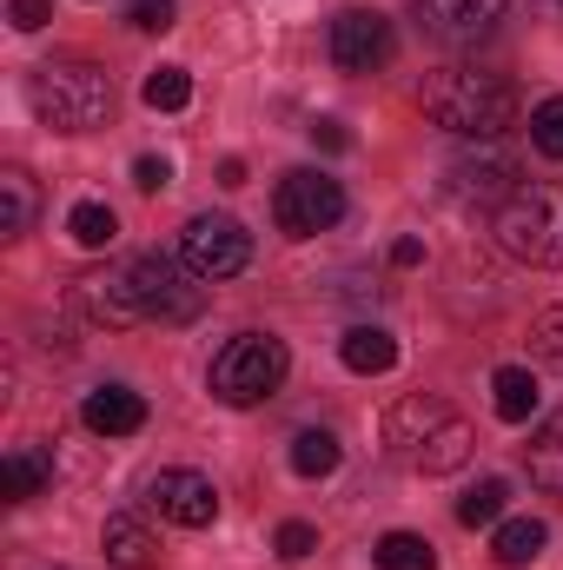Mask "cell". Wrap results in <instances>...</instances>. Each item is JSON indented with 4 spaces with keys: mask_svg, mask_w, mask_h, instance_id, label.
I'll return each mask as SVG.
<instances>
[{
    "mask_svg": "<svg viewBox=\"0 0 563 570\" xmlns=\"http://www.w3.org/2000/svg\"><path fill=\"white\" fill-rule=\"evenodd\" d=\"M73 298L93 325H152V318L186 325V318H199V285H186V273L159 253H140L113 273H87L73 285Z\"/></svg>",
    "mask_w": 563,
    "mask_h": 570,
    "instance_id": "obj_1",
    "label": "cell"
},
{
    "mask_svg": "<svg viewBox=\"0 0 563 570\" xmlns=\"http://www.w3.org/2000/svg\"><path fill=\"white\" fill-rule=\"evenodd\" d=\"M424 114L457 140H504V127H517V87L477 67H444L424 80Z\"/></svg>",
    "mask_w": 563,
    "mask_h": 570,
    "instance_id": "obj_2",
    "label": "cell"
},
{
    "mask_svg": "<svg viewBox=\"0 0 563 570\" xmlns=\"http://www.w3.org/2000/svg\"><path fill=\"white\" fill-rule=\"evenodd\" d=\"M219 186H246V159H226L219 166Z\"/></svg>",
    "mask_w": 563,
    "mask_h": 570,
    "instance_id": "obj_35",
    "label": "cell"
},
{
    "mask_svg": "<svg viewBox=\"0 0 563 570\" xmlns=\"http://www.w3.org/2000/svg\"><path fill=\"white\" fill-rule=\"evenodd\" d=\"M80 419H87V431H100V438H134L146 425V399L127 392V385H100V392H87Z\"/></svg>",
    "mask_w": 563,
    "mask_h": 570,
    "instance_id": "obj_13",
    "label": "cell"
},
{
    "mask_svg": "<svg viewBox=\"0 0 563 570\" xmlns=\"http://www.w3.org/2000/svg\"><path fill=\"white\" fill-rule=\"evenodd\" d=\"M531 345H537V358H551V365H563V305H551V312H537V325H531Z\"/></svg>",
    "mask_w": 563,
    "mask_h": 570,
    "instance_id": "obj_28",
    "label": "cell"
},
{
    "mask_svg": "<svg viewBox=\"0 0 563 570\" xmlns=\"http://www.w3.org/2000/svg\"><path fill=\"white\" fill-rule=\"evenodd\" d=\"M312 146H325V153H345V146H352V134H345L338 120H312Z\"/></svg>",
    "mask_w": 563,
    "mask_h": 570,
    "instance_id": "obj_33",
    "label": "cell"
},
{
    "mask_svg": "<svg viewBox=\"0 0 563 570\" xmlns=\"http://www.w3.org/2000/svg\"><path fill=\"white\" fill-rule=\"evenodd\" d=\"M491 233L524 266H563V186H551V179L511 186L497 219H491Z\"/></svg>",
    "mask_w": 563,
    "mask_h": 570,
    "instance_id": "obj_4",
    "label": "cell"
},
{
    "mask_svg": "<svg viewBox=\"0 0 563 570\" xmlns=\"http://www.w3.org/2000/svg\"><path fill=\"white\" fill-rule=\"evenodd\" d=\"M392 47H398V33L378 7H345L332 20V67L338 73H378L392 60Z\"/></svg>",
    "mask_w": 563,
    "mask_h": 570,
    "instance_id": "obj_8",
    "label": "cell"
},
{
    "mask_svg": "<svg viewBox=\"0 0 563 570\" xmlns=\"http://www.w3.org/2000/svg\"><path fill=\"white\" fill-rule=\"evenodd\" d=\"M166 179H172V166H166V159H152V153H146L140 166H134V186H140V193H159Z\"/></svg>",
    "mask_w": 563,
    "mask_h": 570,
    "instance_id": "obj_32",
    "label": "cell"
},
{
    "mask_svg": "<svg viewBox=\"0 0 563 570\" xmlns=\"http://www.w3.org/2000/svg\"><path fill=\"white\" fill-rule=\"evenodd\" d=\"M504 179H511V153H504V146H491L484 159H464V166H457V186H464V193H497Z\"/></svg>",
    "mask_w": 563,
    "mask_h": 570,
    "instance_id": "obj_25",
    "label": "cell"
},
{
    "mask_svg": "<svg viewBox=\"0 0 563 570\" xmlns=\"http://www.w3.org/2000/svg\"><path fill=\"white\" fill-rule=\"evenodd\" d=\"M491 392H497V419H504V425H531V412H537V379H531L524 365H504V372L491 379Z\"/></svg>",
    "mask_w": 563,
    "mask_h": 570,
    "instance_id": "obj_19",
    "label": "cell"
},
{
    "mask_svg": "<svg viewBox=\"0 0 563 570\" xmlns=\"http://www.w3.org/2000/svg\"><path fill=\"white\" fill-rule=\"evenodd\" d=\"M531 146H537L544 159H563V100H544V107L531 114Z\"/></svg>",
    "mask_w": 563,
    "mask_h": 570,
    "instance_id": "obj_27",
    "label": "cell"
},
{
    "mask_svg": "<svg viewBox=\"0 0 563 570\" xmlns=\"http://www.w3.org/2000/svg\"><path fill=\"white\" fill-rule=\"evenodd\" d=\"M0 206H7V219H0V233H7V239H20V233H33V213H40V193H33V179H27L20 166H7V173H0Z\"/></svg>",
    "mask_w": 563,
    "mask_h": 570,
    "instance_id": "obj_18",
    "label": "cell"
},
{
    "mask_svg": "<svg viewBox=\"0 0 563 570\" xmlns=\"http://www.w3.org/2000/svg\"><path fill=\"white\" fill-rule=\"evenodd\" d=\"M172 13H179V0H127V20H134L140 33H166Z\"/></svg>",
    "mask_w": 563,
    "mask_h": 570,
    "instance_id": "obj_29",
    "label": "cell"
},
{
    "mask_svg": "<svg viewBox=\"0 0 563 570\" xmlns=\"http://www.w3.org/2000/svg\"><path fill=\"white\" fill-rule=\"evenodd\" d=\"M140 100L152 107V114H179V107L192 100V73H186V67H159V73H146Z\"/></svg>",
    "mask_w": 563,
    "mask_h": 570,
    "instance_id": "obj_24",
    "label": "cell"
},
{
    "mask_svg": "<svg viewBox=\"0 0 563 570\" xmlns=\"http://www.w3.org/2000/svg\"><path fill=\"white\" fill-rule=\"evenodd\" d=\"M53 484V458L47 451H13L7 464H0V491H7V504H27V498H40Z\"/></svg>",
    "mask_w": 563,
    "mask_h": 570,
    "instance_id": "obj_16",
    "label": "cell"
},
{
    "mask_svg": "<svg viewBox=\"0 0 563 570\" xmlns=\"http://www.w3.org/2000/svg\"><path fill=\"white\" fill-rule=\"evenodd\" d=\"M544 538H551V531H544L537 518H504L497 538H491V558H497L504 570H524L537 551H544Z\"/></svg>",
    "mask_w": 563,
    "mask_h": 570,
    "instance_id": "obj_17",
    "label": "cell"
},
{
    "mask_svg": "<svg viewBox=\"0 0 563 570\" xmlns=\"http://www.w3.org/2000/svg\"><path fill=\"white\" fill-rule=\"evenodd\" d=\"M424 259V239H398V246H392V266H418Z\"/></svg>",
    "mask_w": 563,
    "mask_h": 570,
    "instance_id": "obj_34",
    "label": "cell"
},
{
    "mask_svg": "<svg viewBox=\"0 0 563 570\" xmlns=\"http://www.w3.org/2000/svg\"><path fill=\"white\" fill-rule=\"evenodd\" d=\"M292 471L298 478H332L338 471V438L332 431H298L292 438Z\"/></svg>",
    "mask_w": 563,
    "mask_h": 570,
    "instance_id": "obj_23",
    "label": "cell"
},
{
    "mask_svg": "<svg viewBox=\"0 0 563 570\" xmlns=\"http://www.w3.org/2000/svg\"><path fill=\"white\" fill-rule=\"evenodd\" d=\"M504 498H511V484H504V478H484V484L457 504V524H471V531H477V524H497V518H504Z\"/></svg>",
    "mask_w": 563,
    "mask_h": 570,
    "instance_id": "obj_26",
    "label": "cell"
},
{
    "mask_svg": "<svg viewBox=\"0 0 563 570\" xmlns=\"http://www.w3.org/2000/svg\"><path fill=\"white\" fill-rule=\"evenodd\" d=\"M471 451H477V431L451 412V419L431 431V438H424L405 464H412V471H424V478H451V471H464V464H471Z\"/></svg>",
    "mask_w": 563,
    "mask_h": 570,
    "instance_id": "obj_11",
    "label": "cell"
},
{
    "mask_svg": "<svg viewBox=\"0 0 563 570\" xmlns=\"http://www.w3.org/2000/svg\"><path fill=\"white\" fill-rule=\"evenodd\" d=\"M273 219H279V233H292V239L332 233L345 219V186L325 179V173H312V166H298V173H285L279 193H273Z\"/></svg>",
    "mask_w": 563,
    "mask_h": 570,
    "instance_id": "obj_7",
    "label": "cell"
},
{
    "mask_svg": "<svg viewBox=\"0 0 563 570\" xmlns=\"http://www.w3.org/2000/svg\"><path fill=\"white\" fill-rule=\"evenodd\" d=\"M338 352H345V365H352L358 379H378V372H392V365H398V338H392V332H378V325H352Z\"/></svg>",
    "mask_w": 563,
    "mask_h": 570,
    "instance_id": "obj_15",
    "label": "cell"
},
{
    "mask_svg": "<svg viewBox=\"0 0 563 570\" xmlns=\"http://www.w3.org/2000/svg\"><path fill=\"white\" fill-rule=\"evenodd\" d=\"M146 504H152L166 524H179V531H206V524L219 518V491H213V478H199V471H152V478H146Z\"/></svg>",
    "mask_w": 563,
    "mask_h": 570,
    "instance_id": "obj_9",
    "label": "cell"
},
{
    "mask_svg": "<svg viewBox=\"0 0 563 570\" xmlns=\"http://www.w3.org/2000/svg\"><path fill=\"white\" fill-rule=\"evenodd\" d=\"M67 233H73V246H87V253H107V246L120 239V219H113V206H100V199H80V206L67 213Z\"/></svg>",
    "mask_w": 563,
    "mask_h": 570,
    "instance_id": "obj_21",
    "label": "cell"
},
{
    "mask_svg": "<svg viewBox=\"0 0 563 570\" xmlns=\"http://www.w3.org/2000/svg\"><path fill=\"white\" fill-rule=\"evenodd\" d=\"M372 558H378V570H437V551L424 544L418 531H385Z\"/></svg>",
    "mask_w": 563,
    "mask_h": 570,
    "instance_id": "obj_22",
    "label": "cell"
},
{
    "mask_svg": "<svg viewBox=\"0 0 563 570\" xmlns=\"http://www.w3.org/2000/svg\"><path fill=\"white\" fill-rule=\"evenodd\" d=\"M179 259H186V273L192 279H239L246 266H253V233L239 226V219H226V213H199L186 233H179Z\"/></svg>",
    "mask_w": 563,
    "mask_h": 570,
    "instance_id": "obj_6",
    "label": "cell"
},
{
    "mask_svg": "<svg viewBox=\"0 0 563 570\" xmlns=\"http://www.w3.org/2000/svg\"><path fill=\"white\" fill-rule=\"evenodd\" d=\"M27 100L53 134H93L113 120V80L93 60H47L27 80Z\"/></svg>",
    "mask_w": 563,
    "mask_h": 570,
    "instance_id": "obj_3",
    "label": "cell"
},
{
    "mask_svg": "<svg viewBox=\"0 0 563 570\" xmlns=\"http://www.w3.org/2000/svg\"><path fill=\"white\" fill-rule=\"evenodd\" d=\"M100 551H107V564L113 570H159V538L146 531L140 518H107Z\"/></svg>",
    "mask_w": 563,
    "mask_h": 570,
    "instance_id": "obj_14",
    "label": "cell"
},
{
    "mask_svg": "<svg viewBox=\"0 0 563 570\" xmlns=\"http://www.w3.org/2000/svg\"><path fill=\"white\" fill-rule=\"evenodd\" d=\"M285 338L273 332H239L219 358H213V399L219 405H259L285 385Z\"/></svg>",
    "mask_w": 563,
    "mask_h": 570,
    "instance_id": "obj_5",
    "label": "cell"
},
{
    "mask_svg": "<svg viewBox=\"0 0 563 570\" xmlns=\"http://www.w3.org/2000/svg\"><path fill=\"white\" fill-rule=\"evenodd\" d=\"M504 7L511 0H418V20H424V33L444 40V47H477V40L497 33Z\"/></svg>",
    "mask_w": 563,
    "mask_h": 570,
    "instance_id": "obj_10",
    "label": "cell"
},
{
    "mask_svg": "<svg viewBox=\"0 0 563 570\" xmlns=\"http://www.w3.org/2000/svg\"><path fill=\"white\" fill-rule=\"evenodd\" d=\"M312 551H318V531H312V524H298V518L279 524V558L285 564H298V558H312Z\"/></svg>",
    "mask_w": 563,
    "mask_h": 570,
    "instance_id": "obj_30",
    "label": "cell"
},
{
    "mask_svg": "<svg viewBox=\"0 0 563 570\" xmlns=\"http://www.w3.org/2000/svg\"><path fill=\"white\" fill-rule=\"evenodd\" d=\"M7 20H13L20 33H40V27L53 20V0H13V7H7Z\"/></svg>",
    "mask_w": 563,
    "mask_h": 570,
    "instance_id": "obj_31",
    "label": "cell"
},
{
    "mask_svg": "<svg viewBox=\"0 0 563 570\" xmlns=\"http://www.w3.org/2000/svg\"><path fill=\"white\" fill-rule=\"evenodd\" d=\"M531 478L563 498V412H551V419L537 425V438H531Z\"/></svg>",
    "mask_w": 563,
    "mask_h": 570,
    "instance_id": "obj_20",
    "label": "cell"
},
{
    "mask_svg": "<svg viewBox=\"0 0 563 570\" xmlns=\"http://www.w3.org/2000/svg\"><path fill=\"white\" fill-rule=\"evenodd\" d=\"M444 419H451V405H444V399H424V392H418V399H398V405H392V419H385V444H392V458L405 464V458H412L424 438L444 425Z\"/></svg>",
    "mask_w": 563,
    "mask_h": 570,
    "instance_id": "obj_12",
    "label": "cell"
}]
</instances>
